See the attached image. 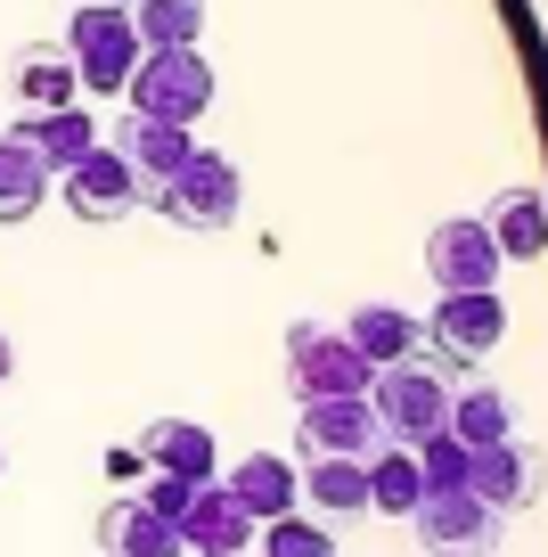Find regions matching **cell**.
Wrapping results in <instances>:
<instances>
[{"label":"cell","instance_id":"6da1fadb","mask_svg":"<svg viewBox=\"0 0 548 557\" xmlns=\"http://www.w3.org/2000/svg\"><path fill=\"white\" fill-rule=\"evenodd\" d=\"M369 410H377L385 443L418 451L426 435H443V426H450V369H434L426 352H410V361L377 369V377H369Z\"/></svg>","mask_w":548,"mask_h":557},{"label":"cell","instance_id":"7a4b0ae2","mask_svg":"<svg viewBox=\"0 0 548 557\" xmlns=\"http://www.w3.org/2000/svg\"><path fill=\"white\" fill-rule=\"evenodd\" d=\"M123 99H132V115L197 123V115H213V58L205 50H139Z\"/></svg>","mask_w":548,"mask_h":557},{"label":"cell","instance_id":"3957f363","mask_svg":"<svg viewBox=\"0 0 548 557\" xmlns=\"http://www.w3.org/2000/svg\"><path fill=\"white\" fill-rule=\"evenodd\" d=\"M377 369L352 352V336L327 329V320H295L287 329V385L295 401H336V394H369Z\"/></svg>","mask_w":548,"mask_h":557},{"label":"cell","instance_id":"277c9868","mask_svg":"<svg viewBox=\"0 0 548 557\" xmlns=\"http://www.w3.org/2000/svg\"><path fill=\"white\" fill-rule=\"evenodd\" d=\"M66 58H74V83H83L90 99H123V83H132V66H139L132 9H74Z\"/></svg>","mask_w":548,"mask_h":557},{"label":"cell","instance_id":"5b68a950","mask_svg":"<svg viewBox=\"0 0 548 557\" xmlns=\"http://www.w3.org/2000/svg\"><path fill=\"white\" fill-rule=\"evenodd\" d=\"M148 206L164 213V222H180V230H229V222H238V206H246V181H238V164H229V157L197 148V157L180 164Z\"/></svg>","mask_w":548,"mask_h":557},{"label":"cell","instance_id":"8992f818","mask_svg":"<svg viewBox=\"0 0 548 557\" xmlns=\"http://www.w3.org/2000/svg\"><path fill=\"white\" fill-rule=\"evenodd\" d=\"M499 336H508V304H499V287H475V296H443L426 320V361L434 369H475L483 352H499Z\"/></svg>","mask_w":548,"mask_h":557},{"label":"cell","instance_id":"52a82bcc","mask_svg":"<svg viewBox=\"0 0 548 557\" xmlns=\"http://www.w3.org/2000/svg\"><path fill=\"white\" fill-rule=\"evenodd\" d=\"M410 524H418V549L426 557H491L499 549V533H508V517H499L491 500H475V492H426V500L410 508Z\"/></svg>","mask_w":548,"mask_h":557},{"label":"cell","instance_id":"ba28073f","mask_svg":"<svg viewBox=\"0 0 548 557\" xmlns=\"http://www.w3.org/2000/svg\"><path fill=\"white\" fill-rule=\"evenodd\" d=\"M540 484H548V468H540V451H532L524 435H499V443H475V451H466V492L491 500L499 517L532 508V500H540Z\"/></svg>","mask_w":548,"mask_h":557},{"label":"cell","instance_id":"9c48e42d","mask_svg":"<svg viewBox=\"0 0 548 557\" xmlns=\"http://www.w3.org/2000/svg\"><path fill=\"white\" fill-rule=\"evenodd\" d=\"M311 459H377L385 451V426L369 410V394H336V401H303V426H295Z\"/></svg>","mask_w":548,"mask_h":557},{"label":"cell","instance_id":"30bf717a","mask_svg":"<svg viewBox=\"0 0 548 557\" xmlns=\"http://www.w3.org/2000/svg\"><path fill=\"white\" fill-rule=\"evenodd\" d=\"M499 246H491V230L475 222V213H459V222H443L426 238V271H434V287L443 296H475V287H499Z\"/></svg>","mask_w":548,"mask_h":557},{"label":"cell","instance_id":"8fae6325","mask_svg":"<svg viewBox=\"0 0 548 557\" xmlns=\"http://www.w3.org/2000/svg\"><path fill=\"white\" fill-rule=\"evenodd\" d=\"M58 189H66L74 222H123V213L139 206V173L123 164V148H90L83 164L58 173Z\"/></svg>","mask_w":548,"mask_h":557},{"label":"cell","instance_id":"7c38bea8","mask_svg":"<svg viewBox=\"0 0 548 557\" xmlns=\"http://www.w3.org/2000/svg\"><path fill=\"white\" fill-rule=\"evenodd\" d=\"M115 148H123V164L139 173V206H148V197L197 157L189 123H155V115H123V139H115Z\"/></svg>","mask_w":548,"mask_h":557},{"label":"cell","instance_id":"4fadbf2b","mask_svg":"<svg viewBox=\"0 0 548 557\" xmlns=\"http://www.w3.org/2000/svg\"><path fill=\"white\" fill-rule=\"evenodd\" d=\"M222 484H229V500H238L254 524H271V517H295V500H303V475H295L278 451H246L238 468L222 475Z\"/></svg>","mask_w":548,"mask_h":557},{"label":"cell","instance_id":"5bb4252c","mask_svg":"<svg viewBox=\"0 0 548 557\" xmlns=\"http://www.w3.org/2000/svg\"><path fill=\"white\" fill-rule=\"evenodd\" d=\"M254 533H262V524L246 517L238 500H229L222 475H213V484H197V492H189V508H180V541H189V549H222V557H238Z\"/></svg>","mask_w":548,"mask_h":557},{"label":"cell","instance_id":"9a60e30c","mask_svg":"<svg viewBox=\"0 0 548 557\" xmlns=\"http://www.w3.org/2000/svg\"><path fill=\"white\" fill-rule=\"evenodd\" d=\"M148 459L155 475H189V484H213L222 475V443H213V426H197V418H148Z\"/></svg>","mask_w":548,"mask_h":557},{"label":"cell","instance_id":"2e32d148","mask_svg":"<svg viewBox=\"0 0 548 557\" xmlns=\"http://www.w3.org/2000/svg\"><path fill=\"white\" fill-rule=\"evenodd\" d=\"M9 139H25L50 173H66V164H83L90 148H99V115H83V99H74V107H41V115H17Z\"/></svg>","mask_w":548,"mask_h":557},{"label":"cell","instance_id":"e0dca14e","mask_svg":"<svg viewBox=\"0 0 548 557\" xmlns=\"http://www.w3.org/2000/svg\"><path fill=\"white\" fill-rule=\"evenodd\" d=\"M483 230H491V246H499L508 262H540V255H548V197L515 181V189H499V197H491Z\"/></svg>","mask_w":548,"mask_h":557},{"label":"cell","instance_id":"ac0fdd59","mask_svg":"<svg viewBox=\"0 0 548 557\" xmlns=\"http://www.w3.org/2000/svg\"><path fill=\"white\" fill-rule=\"evenodd\" d=\"M99 549L107 557H189V541H180L172 517H155L148 500H115L99 517Z\"/></svg>","mask_w":548,"mask_h":557},{"label":"cell","instance_id":"d6986e66","mask_svg":"<svg viewBox=\"0 0 548 557\" xmlns=\"http://www.w3.org/2000/svg\"><path fill=\"white\" fill-rule=\"evenodd\" d=\"M344 336H352V352L369 369H394V361H410V352H426V329H418L401 304H360V312H344Z\"/></svg>","mask_w":548,"mask_h":557},{"label":"cell","instance_id":"ffe728a7","mask_svg":"<svg viewBox=\"0 0 548 557\" xmlns=\"http://www.w3.org/2000/svg\"><path fill=\"white\" fill-rule=\"evenodd\" d=\"M50 164L25 148V139H0V230H17V222H34L41 213V197H50Z\"/></svg>","mask_w":548,"mask_h":557},{"label":"cell","instance_id":"44dd1931","mask_svg":"<svg viewBox=\"0 0 548 557\" xmlns=\"http://www.w3.org/2000/svg\"><path fill=\"white\" fill-rule=\"evenodd\" d=\"M303 500L320 517H369V459H311L303 468Z\"/></svg>","mask_w":548,"mask_h":557},{"label":"cell","instance_id":"7402d4cb","mask_svg":"<svg viewBox=\"0 0 548 557\" xmlns=\"http://www.w3.org/2000/svg\"><path fill=\"white\" fill-rule=\"evenodd\" d=\"M139 25V50H197L205 41V0H123Z\"/></svg>","mask_w":548,"mask_h":557},{"label":"cell","instance_id":"603a6c76","mask_svg":"<svg viewBox=\"0 0 548 557\" xmlns=\"http://www.w3.org/2000/svg\"><path fill=\"white\" fill-rule=\"evenodd\" d=\"M17 99L34 107V115H41V107H74V99H83L66 41H41V50H25V58H17Z\"/></svg>","mask_w":548,"mask_h":557},{"label":"cell","instance_id":"cb8c5ba5","mask_svg":"<svg viewBox=\"0 0 548 557\" xmlns=\"http://www.w3.org/2000/svg\"><path fill=\"white\" fill-rule=\"evenodd\" d=\"M450 435H459L466 451L515 435V401L499 394V385H450Z\"/></svg>","mask_w":548,"mask_h":557},{"label":"cell","instance_id":"d4e9b609","mask_svg":"<svg viewBox=\"0 0 548 557\" xmlns=\"http://www.w3.org/2000/svg\"><path fill=\"white\" fill-rule=\"evenodd\" d=\"M418 500H426V475H418V451L385 443V451L369 459V517H410Z\"/></svg>","mask_w":548,"mask_h":557},{"label":"cell","instance_id":"484cf974","mask_svg":"<svg viewBox=\"0 0 548 557\" xmlns=\"http://www.w3.org/2000/svg\"><path fill=\"white\" fill-rule=\"evenodd\" d=\"M254 541H262V557H336V533L311 517H271Z\"/></svg>","mask_w":548,"mask_h":557},{"label":"cell","instance_id":"4316f807","mask_svg":"<svg viewBox=\"0 0 548 557\" xmlns=\"http://www.w3.org/2000/svg\"><path fill=\"white\" fill-rule=\"evenodd\" d=\"M418 475H426V492H459L466 484V443L450 435V426L426 435V443H418Z\"/></svg>","mask_w":548,"mask_h":557},{"label":"cell","instance_id":"83f0119b","mask_svg":"<svg viewBox=\"0 0 548 557\" xmlns=\"http://www.w3.org/2000/svg\"><path fill=\"white\" fill-rule=\"evenodd\" d=\"M189 475H155V484H148V508H155V517H172V524H180V508H189Z\"/></svg>","mask_w":548,"mask_h":557},{"label":"cell","instance_id":"f1b7e54d","mask_svg":"<svg viewBox=\"0 0 548 557\" xmlns=\"http://www.w3.org/2000/svg\"><path fill=\"white\" fill-rule=\"evenodd\" d=\"M17 377V345H9V329H0V385Z\"/></svg>","mask_w":548,"mask_h":557},{"label":"cell","instance_id":"f546056e","mask_svg":"<svg viewBox=\"0 0 548 557\" xmlns=\"http://www.w3.org/2000/svg\"><path fill=\"white\" fill-rule=\"evenodd\" d=\"M74 9H123V0H74Z\"/></svg>","mask_w":548,"mask_h":557},{"label":"cell","instance_id":"4dcf8cb0","mask_svg":"<svg viewBox=\"0 0 548 557\" xmlns=\"http://www.w3.org/2000/svg\"><path fill=\"white\" fill-rule=\"evenodd\" d=\"M189 557H222V549H189Z\"/></svg>","mask_w":548,"mask_h":557}]
</instances>
